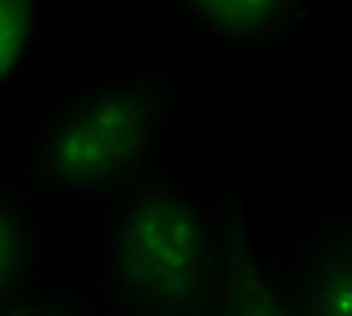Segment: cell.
Here are the masks:
<instances>
[{
	"label": "cell",
	"instance_id": "5",
	"mask_svg": "<svg viewBox=\"0 0 352 316\" xmlns=\"http://www.w3.org/2000/svg\"><path fill=\"white\" fill-rule=\"evenodd\" d=\"M217 194L226 204V249H221V275L208 316H294L280 285V253H267V244L253 231L244 172L239 167L226 172Z\"/></svg>",
	"mask_w": 352,
	"mask_h": 316
},
{
	"label": "cell",
	"instance_id": "1",
	"mask_svg": "<svg viewBox=\"0 0 352 316\" xmlns=\"http://www.w3.org/2000/svg\"><path fill=\"white\" fill-rule=\"evenodd\" d=\"M95 271L109 316H208L226 249L221 194L181 185L167 158L91 208Z\"/></svg>",
	"mask_w": 352,
	"mask_h": 316
},
{
	"label": "cell",
	"instance_id": "9",
	"mask_svg": "<svg viewBox=\"0 0 352 316\" xmlns=\"http://www.w3.org/2000/svg\"><path fill=\"white\" fill-rule=\"evenodd\" d=\"M348 109H352V95H348Z\"/></svg>",
	"mask_w": 352,
	"mask_h": 316
},
{
	"label": "cell",
	"instance_id": "2",
	"mask_svg": "<svg viewBox=\"0 0 352 316\" xmlns=\"http://www.w3.org/2000/svg\"><path fill=\"white\" fill-rule=\"evenodd\" d=\"M176 113H181V54L154 59L126 77L59 91L28 131L19 172L41 199L73 194L86 213L122 194L167 158Z\"/></svg>",
	"mask_w": 352,
	"mask_h": 316
},
{
	"label": "cell",
	"instance_id": "3",
	"mask_svg": "<svg viewBox=\"0 0 352 316\" xmlns=\"http://www.w3.org/2000/svg\"><path fill=\"white\" fill-rule=\"evenodd\" d=\"M195 50H221L235 63L294 54L321 36L330 0H163Z\"/></svg>",
	"mask_w": 352,
	"mask_h": 316
},
{
	"label": "cell",
	"instance_id": "4",
	"mask_svg": "<svg viewBox=\"0 0 352 316\" xmlns=\"http://www.w3.org/2000/svg\"><path fill=\"white\" fill-rule=\"evenodd\" d=\"M280 285L294 316H352V199L325 190L311 222L280 249Z\"/></svg>",
	"mask_w": 352,
	"mask_h": 316
},
{
	"label": "cell",
	"instance_id": "10",
	"mask_svg": "<svg viewBox=\"0 0 352 316\" xmlns=\"http://www.w3.org/2000/svg\"><path fill=\"white\" fill-rule=\"evenodd\" d=\"M343 5H352V0H343Z\"/></svg>",
	"mask_w": 352,
	"mask_h": 316
},
{
	"label": "cell",
	"instance_id": "7",
	"mask_svg": "<svg viewBox=\"0 0 352 316\" xmlns=\"http://www.w3.org/2000/svg\"><path fill=\"white\" fill-rule=\"evenodd\" d=\"M41 0H0V95L23 86L41 63Z\"/></svg>",
	"mask_w": 352,
	"mask_h": 316
},
{
	"label": "cell",
	"instance_id": "8",
	"mask_svg": "<svg viewBox=\"0 0 352 316\" xmlns=\"http://www.w3.org/2000/svg\"><path fill=\"white\" fill-rule=\"evenodd\" d=\"M0 316H109V307H104L100 289L91 280L86 285H50V280H41Z\"/></svg>",
	"mask_w": 352,
	"mask_h": 316
},
{
	"label": "cell",
	"instance_id": "6",
	"mask_svg": "<svg viewBox=\"0 0 352 316\" xmlns=\"http://www.w3.org/2000/svg\"><path fill=\"white\" fill-rule=\"evenodd\" d=\"M45 199L23 172H0V312L41 285Z\"/></svg>",
	"mask_w": 352,
	"mask_h": 316
}]
</instances>
